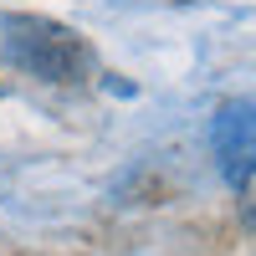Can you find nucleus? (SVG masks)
I'll use <instances>...</instances> for the list:
<instances>
[{
	"label": "nucleus",
	"instance_id": "f257e3e1",
	"mask_svg": "<svg viewBox=\"0 0 256 256\" xmlns=\"http://www.w3.org/2000/svg\"><path fill=\"white\" fill-rule=\"evenodd\" d=\"M0 52L16 72L41 77V82H77L88 72L82 36L46 16H6L0 20Z\"/></svg>",
	"mask_w": 256,
	"mask_h": 256
},
{
	"label": "nucleus",
	"instance_id": "f03ea898",
	"mask_svg": "<svg viewBox=\"0 0 256 256\" xmlns=\"http://www.w3.org/2000/svg\"><path fill=\"white\" fill-rule=\"evenodd\" d=\"M210 148L220 154V164H241L256 154V102H220L210 118Z\"/></svg>",
	"mask_w": 256,
	"mask_h": 256
},
{
	"label": "nucleus",
	"instance_id": "7ed1b4c3",
	"mask_svg": "<svg viewBox=\"0 0 256 256\" xmlns=\"http://www.w3.org/2000/svg\"><path fill=\"white\" fill-rule=\"evenodd\" d=\"M226 174H230V184H236V195H241V220L256 230V154L241 159V164H230Z\"/></svg>",
	"mask_w": 256,
	"mask_h": 256
}]
</instances>
